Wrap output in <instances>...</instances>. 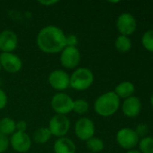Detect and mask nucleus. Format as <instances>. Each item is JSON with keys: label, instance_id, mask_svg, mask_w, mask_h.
<instances>
[{"label": "nucleus", "instance_id": "obj_10", "mask_svg": "<svg viewBox=\"0 0 153 153\" xmlns=\"http://www.w3.org/2000/svg\"><path fill=\"white\" fill-rule=\"evenodd\" d=\"M48 82L58 92H64V91L69 88V74L65 70L55 69L50 73Z\"/></svg>", "mask_w": 153, "mask_h": 153}, {"label": "nucleus", "instance_id": "obj_9", "mask_svg": "<svg viewBox=\"0 0 153 153\" xmlns=\"http://www.w3.org/2000/svg\"><path fill=\"white\" fill-rule=\"evenodd\" d=\"M116 29L120 35L131 36L137 30V21L136 18L131 13H122L116 19L115 22Z\"/></svg>", "mask_w": 153, "mask_h": 153}, {"label": "nucleus", "instance_id": "obj_15", "mask_svg": "<svg viewBox=\"0 0 153 153\" xmlns=\"http://www.w3.org/2000/svg\"><path fill=\"white\" fill-rule=\"evenodd\" d=\"M54 153H76L77 146L75 143L69 137H60L53 143Z\"/></svg>", "mask_w": 153, "mask_h": 153}, {"label": "nucleus", "instance_id": "obj_30", "mask_svg": "<svg viewBox=\"0 0 153 153\" xmlns=\"http://www.w3.org/2000/svg\"><path fill=\"white\" fill-rule=\"evenodd\" d=\"M125 153H141L138 150H131V151H127Z\"/></svg>", "mask_w": 153, "mask_h": 153}, {"label": "nucleus", "instance_id": "obj_20", "mask_svg": "<svg viewBox=\"0 0 153 153\" xmlns=\"http://www.w3.org/2000/svg\"><path fill=\"white\" fill-rule=\"evenodd\" d=\"M87 148L90 151L89 152L99 153L104 151L105 149V143L102 139L98 137H92L86 142Z\"/></svg>", "mask_w": 153, "mask_h": 153}, {"label": "nucleus", "instance_id": "obj_11", "mask_svg": "<svg viewBox=\"0 0 153 153\" xmlns=\"http://www.w3.org/2000/svg\"><path fill=\"white\" fill-rule=\"evenodd\" d=\"M10 146L18 153H26L32 148V138L27 133L15 132L9 138Z\"/></svg>", "mask_w": 153, "mask_h": 153}, {"label": "nucleus", "instance_id": "obj_12", "mask_svg": "<svg viewBox=\"0 0 153 153\" xmlns=\"http://www.w3.org/2000/svg\"><path fill=\"white\" fill-rule=\"evenodd\" d=\"M1 68L9 74H17L23 68V61L14 53H1L0 54Z\"/></svg>", "mask_w": 153, "mask_h": 153}, {"label": "nucleus", "instance_id": "obj_21", "mask_svg": "<svg viewBox=\"0 0 153 153\" xmlns=\"http://www.w3.org/2000/svg\"><path fill=\"white\" fill-rule=\"evenodd\" d=\"M89 110V103L84 99H78L74 100L72 111L78 115H85Z\"/></svg>", "mask_w": 153, "mask_h": 153}, {"label": "nucleus", "instance_id": "obj_22", "mask_svg": "<svg viewBox=\"0 0 153 153\" xmlns=\"http://www.w3.org/2000/svg\"><path fill=\"white\" fill-rule=\"evenodd\" d=\"M138 146L141 153H153V137L148 135L141 138Z\"/></svg>", "mask_w": 153, "mask_h": 153}, {"label": "nucleus", "instance_id": "obj_7", "mask_svg": "<svg viewBox=\"0 0 153 153\" xmlns=\"http://www.w3.org/2000/svg\"><path fill=\"white\" fill-rule=\"evenodd\" d=\"M60 65L68 70H75L81 62V53L77 47H65L60 53Z\"/></svg>", "mask_w": 153, "mask_h": 153}, {"label": "nucleus", "instance_id": "obj_26", "mask_svg": "<svg viewBox=\"0 0 153 153\" xmlns=\"http://www.w3.org/2000/svg\"><path fill=\"white\" fill-rule=\"evenodd\" d=\"M78 39L75 34L66 35V47H77Z\"/></svg>", "mask_w": 153, "mask_h": 153}, {"label": "nucleus", "instance_id": "obj_31", "mask_svg": "<svg viewBox=\"0 0 153 153\" xmlns=\"http://www.w3.org/2000/svg\"><path fill=\"white\" fill-rule=\"evenodd\" d=\"M150 103H151V107H152L153 108V93L151 94V98H150Z\"/></svg>", "mask_w": 153, "mask_h": 153}, {"label": "nucleus", "instance_id": "obj_14", "mask_svg": "<svg viewBox=\"0 0 153 153\" xmlns=\"http://www.w3.org/2000/svg\"><path fill=\"white\" fill-rule=\"evenodd\" d=\"M18 47L17 34L12 30H4L0 32L1 53H14Z\"/></svg>", "mask_w": 153, "mask_h": 153}, {"label": "nucleus", "instance_id": "obj_23", "mask_svg": "<svg viewBox=\"0 0 153 153\" xmlns=\"http://www.w3.org/2000/svg\"><path fill=\"white\" fill-rule=\"evenodd\" d=\"M141 42L142 47L149 52L153 53V29L146 30L142 36Z\"/></svg>", "mask_w": 153, "mask_h": 153}, {"label": "nucleus", "instance_id": "obj_24", "mask_svg": "<svg viewBox=\"0 0 153 153\" xmlns=\"http://www.w3.org/2000/svg\"><path fill=\"white\" fill-rule=\"evenodd\" d=\"M134 131L136 132L137 135L141 138H143L145 136H148L149 134V126L146 124H139L136 128L134 129Z\"/></svg>", "mask_w": 153, "mask_h": 153}, {"label": "nucleus", "instance_id": "obj_19", "mask_svg": "<svg viewBox=\"0 0 153 153\" xmlns=\"http://www.w3.org/2000/svg\"><path fill=\"white\" fill-rule=\"evenodd\" d=\"M51 136L52 135L48 127H40L34 131L32 134V139L35 143L41 145L47 143L50 140Z\"/></svg>", "mask_w": 153, "mask_h": 153}, {"label": "nucleus", "instance_id": "obj_17", "mask_svg": "<svg viewBox=\"0 0 153 153\" xmlns=\"http://www.w3.org/2000/svg\"><path fill=\"white\" fill-rule=\"evenodd\" d=\"M16 122L11 117H3L0 119V134L5 136L12 135L16 132Z\"/></svg>", "mask_w": 153, "mask_h": 153}, {"label": "nucleus", "instance_id": "obj_4", "mask_svg": "<svg viewBox=\"0 0 153 153\" xmlns=\"http://www.w3.org/2000/svg\"><path fill=\"white\" fill-rule=\"evenodd\" d=\"M73 99L65 92H58L54 94L50 100V107L56 115L67 116L72 112Z\"/></svg>", "mask_w": 153, "mask_h": 153}, {"label": "nucleus", "instance_id": "obj_5", "mask_svg": "<svg viewBox=\"0 0 153 153\" xmlns=\"http://www.w3.org/2000/svg\"><path fill=\"white\" fill-rule=\"evenodd\" d=\"M115 141L122 149L131 151L134 150L135 147L138 146L140 137L137 135L134 129L130 127H124L116 133Z\"/></svg>", "mask_w": 153, "mask_h": 153}, {"label": "nucleus", "instance_id": "obj_34", "mask_svg": "<svg viewBox=\"0 0 153 153\" xmlns=\"http://www.w3.org/2000/svg\"><path fill=\"white\" fill-rule=\"evenodd\" d=\"M87 153H92V152H87Z\"/></svg>", "mask_w": 153, "mask_h": 153}, {"label": "nucleus", "instance_id": "obj_28", "mask_svg": "<svg viewBox=\"0 0 153 153\" xmlns=\"http://www.w3.org/2000/svg\"><path fill=\"white\" fill-rule=\"evenodd\" d=\"M16 132H22V133H26L27 130V123L24 120H19L16 122Z\"/></svg>", "mask_w": 153, "mask_h": 153}, {"label": "nucleus", "instance_id": "obj_6", "mask_svg": "<svg viewBox=\"0 0 153 153\" xmlns=\"http://www.w3.org/2000/svg\"><path fill=\"white\" fill-rule=\"evenodd\" d=\"M48 129L56 138L65 137L70 129V120L67 116L54 115L49 121Z\"/></svg>", "mask_w": 153, "mask_h": 153}, {"label": "nucleus", "instance_id": "obj_16", "mask_svg": "<svg viewBox=\"0 0 153 153\" xmlns=\"http://www.w3.org/2000/svg\"><path fill=\"white\" fill-rule=\"evenodd\" d=\"M135 85L130 81H124L118 83L114 92L117 95L120 100H125L134 95L135 92Z\"/></svg>", "mask_w": 153, "mask_h": 153}, {"label": "nucleus", "instance_id": "obj_25", "mask_svg": "<svg viewBox=\"0 0 153 153\" xmlns=\"http://www.w3.org/2000/svg\"><path fill=\"white\" fill-rule=\"evenodd\" d=\"M10 147L9 138L0 134V153H5Z\"/></svg>", "mask_w": 153, "mask_h": 153}, {"label": "nucleus", "instance_id": "obj_27", "mask_svg": "<svg viewBox=\"0 0 153 153\" xmlns=\"http://www.w3.org/2000/svg\"><path fill=\"white\" fill-rule=\"evenodd\" d=\"M8 103V97L4 90L0 88V110H3Z\"/></svg>", "mask_w": 153, "mask_h": 153}, {"label": "nucleus", "instance_id": "obj_13", "mask_svg": "<svg viewBox=\"0 0 153 153\" xmlns=\"http://www.w3.org/2000/svg\"><path fill=\"white\" fill-rule=\"evenodd\" d=\"M120 108L125 117L129 118H134L141 114L142 109V103L139 97L133 95L128 99L124 100Z\"/></svg>", "mask_w": 153, "mask_h": 153}, {"label": "nucleus", "instance_id": "obj_33", "mask_svg": "<svg viewBox=\"0 0 153 153\" xmlns=\"http://www.w3.org/2000/svg\"><path fill=\"white\" fill-rule=\"evenodd\" d=\"M0 86H1V79H0ZM1 88V87H0Z\"/></svg>", "mask_w": 153, "mask_h": 153}, {"label": "nucleus", "instance_id": "obj_2", "mask_svg": "<svg viewBox=\"0 0 153 153\" xmlns=\"http://www.w3.org/2000/svg\"><path fill=\"white\" fill-rule=\"evenodd\" d=\"M121 107V100L114 91H106L96 98L94 102L95 112L102 117H110L116 114Z\"/></svg>", "mask_w": 153, "mask_h": 153}, {"label": "nucleus", "instance_id": "obj_3", "mask_svg": "<svg viewBox=\"0 0 153 153\" xmlns=\"http://www.w3.org/2000/svg\"><path fill=\"white\" fill-rule=\"evenodd\" d=\"M94 82V73L87 67H78L69 75V88L78 91L88 90Z\"/></svg>", "mask_w": 153, "mask_h": 153}, {"label": "nucleus", "instance_id": "obj_32", "mask_svg": "<svg viewBox=\"0 0 153 153\" xmlns=\"http://www.w3.org/2000/svg\"><path fill=\"white\" fill-rule=\"evenodd\" d=\"M1 70H2V68H1V65H0V72H1Z\"/></svg>", "mask_w": 153, "mask_h": 153}, {"label": "nucleus", "instance_id": "obj_8", "mask_svg": "<svg viewBox=\"0 0 153 153\" xmlns=\"http://www.w3.org/2000/svg\"><path fill=\"white\" fill-rule=\"evenodd\" d=\"M75 134L83 142H87L90 138L95 136L96 126L92 119L87 117H82L77 120L75 124Z\"/></svg>", "mask_w": 153, "mask_h": 153}, {"label": "nucleus", "instance_id": "obj_18", "mask_svg": "<svg viewBox=\"0 0 153 153\" xmlns=\"http://www.w3.org/2000/svg\"><path fill=\"white\" fill-rule=\"evenodd\" d=\"M115 47L120 53H128L133 48V42L130 37L119 35L115 40Z\"/></svg>", "mask_w": 153, "mask_h": 153}, {"label": "nucleus", "instance_id": "obj_29", "mask_svg": "<svg viewBox=\"0 0 153 153\" xmlns=\"http://www.w3.org/2000/svg\"><path fill=\"white\" fill-rule=\"evenodd\" d=\"M59 2L58 1H55V0H48V1H39V4L43 5V6H52L56 4H58Z\"/></svg>", "mask_w": 153, "mask_h": 153}, {"label": "nucleus", "instance_id": "obj_1", "mask_svg": "<svg viewBox=\"0 0 153 153\" xmlns=\"http://www.w3.org/2000/svg\"><path fill=\"white\" fill-rule=\"evenodd\" d=\"M36 45L45 54L60 53L66 47V34L56 25H47L38 32Z\"/></svg>", "mask_w": 153, "mask_h": 153}]
</instances>
